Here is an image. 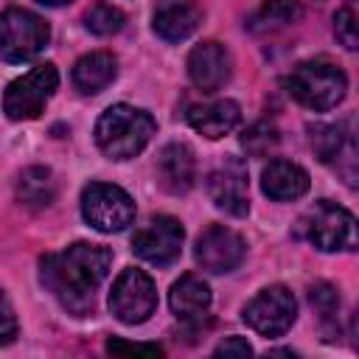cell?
I'll use <instances>...</instances> for the list:
<instances>
[{"label": "cell", "instance_id": "6da1fadb", "mask_svg": "<svg viewBox=\"0 0 359 359\" xmlns=\"http://www.w3.org/2000/svg\"><path fill=\"white\" fill-rule=\"evenodd\" d=\"M112 264V250L101 244L76 241L62 252H48L39 261L42 286L76 317H84L93 309L95 292L107 278Z\"/></svg>", "mask_w": 359, "mask_h": 359}, {"label": "cell", "instance_id": "7a4b0ae2", "mask_svg": "<svg viewBox=\"0 0 359 359\" xmlns=\"http://www.w3.org/2000/svg\"><path fill=\"white\" fill-rule=\"evenodd\" d=\"M157 132L154 118L146 109L129 104H112L95 123V143L109 160H129L146 149Z\"/></svg>", "mask_w": 359, "mask_h": 359}, {"label": "cell", "instance_id": "3957f363", "mask_svg": "<svg viewBox=\"0 0 359 359\" xmlns=\"http://www.w3.org/2000/svg\"><path fill=\"white\" fill-rule=\"evenodd\" d=\"M286 90L306 109L325 112L345 98L348 76L342 73V67H337L328 59H306L297 62L286 76Z\"/></svg>", "mask_w": 359, "mask_h": 359}, {"label": "cell", "instance_id": "277c9868", "mask_svg": "<svg viewBox=\"0 0 359 359\" xmlns=\"http://www.w3.org/2000/svg\"><path fill=\"white\" fill-rule=\"evenodd\" d=\"M300 233L323 252H339V250H356V219L351 210L320 199L303 219Z\"/></svg>", "mask_w": 359, "mask_h": 359}, {"label": "cell", "instance_id": "5b68a950", "mask_svg": "<svg viewBox=\"0 0 359 359\" xmlns=\"http://www.w3.org/2000/svg\"><path fill=\"white\" fill-rule=\"evenodd\" d=\"M50 39L48 22L28 8H6L0 14V56L6 62L34 59Z\"/></svg>", "mask_w": 359, "mask_h": 359}, {"label": "cell", "instance_id": "8992f818", "mask_svg": "<svg viewBox=\"0 0 359 359\" xmlns=\"http://www.w3.org/2000/svg\"><path fill=\"white\" fill-rule=\"evenodd\" d=\"M81 216L98 233H121L135 219V202L112 182H90L81 191Z\"/></svg>", "mask_w": 359, "mask_h": 359}, {"label": "cell", "instance_id": "52a82bcc", "mask_svg": "<svg viewBox=\"0 0 359 359\" xmlns=\"http://www.w3.org/2000/svg\"><path fill=\"white\" fill-rule=\"evenodd\" d=\"M59 87V73L50 62L36 65L34 70H28L25 76L14 79L3 95V112L11 121H34L39 118V112L45 109L48 98L56 93Z\"/></svg>", "mask_w": 359, "mask_h": 359}, {"label": "cell", "instance_id": "ba28073f", "mask_svg": "<svg viewBox=\"0 0 359 359\" xmlns=\"http://www.w3.org/2000/svg\"><path fill=\"white\" fill-rule=\"evenodd\" d=\"M157 309V289H154V280L137 269V266H126L115 283H112V292H109V311L126 323V325H137V323H146Z\"/></svg>", "mask_w": 359, "mask_h": 359}, {"label": "cell", "instance_id": "9c48e42d", "mask_svg": "<svg viewBox=\"0 0 359 359\" xmlns=\"http://www.w3.org/2000/svg\"><path fill=\"white\" fill-rule=\"evenodd\" d=\"M294 317H297V300L280 283L261 289L244 306V323L252 331H258L261 337H280V334H286L292 328Z\"/></svg>", "mask_w": 359, "mask_h": 359}, {"label": "cell", "instance_id": "30bf717a", "mask_svg": "<svg viewBox=\"0 0 359 359\" xmlns=\"http://www.w3.org/2000/svg\"><path fill=\"white\" fill-rule=\"evenodd\" d=\"M182 238H185V230L174 216H151L135 233L132 250H135L137 258H143L154 266H168L171 261L180 258Z\"/></svg>", "mask_w": 359, "mask_h": 359}, {"label": "cell", "instance_id": "8fae6325", "mask_svg": "<svg viewBox=\"0 0 359 359\" xmlns=\"http://www.w3.org/2000/svg\"><path fill=\"white\" fill-rule=\"evenodd\" d=\"M244 252H247L244 238L236 230L224 227V224L205 227L199 233V238H196V247H194L196 264L202 269H208V272H216V275L233 272L244 261Z\"/></svg>", "mask_w": 359, "mask_h": 359}, {"label": "cell", "instance_id": "7c38bea8", "mask_svg": "<svg viewBox=\"0 0 359 359\" xmlns=\"http://www.w3.org/2000/svg\"><path fill=\"white\" fill-rule=\"evenodd\" d=\"M247 165L236 157H227L219 168L210 171L208 177V196L210 202L230 213V216H244L250 210V196H247Z\"/></svg>", "mask_w": 359, "mask_h": 359}, {"label": "cell", "instance_id": "4fadbf2b", "mask_svg": "<svg viewBox=\"0 0 359 359\" xmlns=\"http://www.w3.org/2000/svg\"><path fill=\"white\" fill-rule=\"evenodd\" d=\"M233 73V65H230V53L224 45L208 39V42H199L191 56H188V76L194 81L196 90L202 93H216L227 84Z\"/></svg>", "mask_w": 359, "mask_h": 359}, {"label": "cell", "instance_id": "5bb4252c", "mask_svg": "<svg viewBox=\"0 0 359 359\" xmlns=\"http://www.w3.org/2000/svg\"><path fill=\"white\" fill-rule=\"evenodd\" d=\"M202 22V8L196 0H157L154 8V34L165 42L188 39Z\"/></svg>", "mask_w": 359, "mask_h": 359}, {"label": "cell", "instance_id": "9a60e30c", "mask_svg": "<svg viewBox=\"0 0 359 359\" xmlns=\"http://www.w3.org/2000/svg\"><path fill=\"white\" fill-rule=\"evenodd\" d=\"M196 180V160L185 143H168L157 157V182L168 194H188Z\"/></svg>", "mask_w": 359, "mask_h": 359}, {"label": "cell", "instance_id": "2e32d148", "mask_svg": "<svg viewBox=\"0 0 359 359\" xmlns=\"http://www.w3.org/2000/svg\"><path fill=\"white\" fill-rule=\"evenodd\" d=\"M241 121V109L236 101L230 98H219V101H208V104H196L188 109V123L205 135L208 140H219L227 132H233Z\"/></svg>", "mask_w": 359, "mask_h": 359}, {"label": "cell", "instance_id": "e0dca14e", "mask_svg": "<svg viewBox=\"0 0 359 359\" xmlns=\"http://www.w3.org/2000/svg\"><path fill=\"white\" fill-rule=\"evenodd\" d=\"M261 191L275 202H292L300 199L309 191V174L297 163L289 160H272L261 171Z\"/></svg>", "mask_w": 359, "mask_h": 359}, {"label": "cell", "instance_id": "ac0fdd59", "mask_svg": "<svg viewBox=\"0 0 359 359\" xmlns=\"http://www.w3.org/2000/svg\"><path fill=\"white\" fill-rule=\"evenodd\" d=\"M168 306L185 325H199L210 309V289L202 278L182 275L168 292Z\"/></svg>", "mask_w": 359, "mask_h": 359}, {"label": "cell", "instance_id": "d6986e66", "mask_svg": "<svg viewBox=\"0 0 359 359\" xmlns=\"http://www.w3.org/2000/svg\"><path fill=\"white\" fill-rule=\"evenodd\" d=\"M118 76V59L109 50H93L81 56L73 67V84L84 95H95L104 87H109Z\"/></svg>", "mask_w": 359, "mask_h": 359}, {"label": "cell", "instance_id": "ffe728a7", "mask_svg": "<svg viewBox=\"0 0 359 359\" xmlns=\"http://www.w3.org/2000/svg\"><path fill=\"white\" fill-rule=\"evenodd\" d=\"M311 149L328 165H337L339 160H348V165L356 163L353 135L345 129V123H317V126H311Z\"/></svg>", "mask_w": 359, "mask_h": 359}, {"label": "cell", "instance_id": "44dd1931", "mask_svg": "<svg viewBox=\"0 0 359 359\" xmlns=\"http://www.w3.org/2000/svg\"><path fill=\"white\" fill-rule=\"evenodd\" d=\"M17 199L34 210L48 208L56 199V180H53L50 168H45V165L25 168L17 180Z\"/></svg>", "mask_w": 359, "mask_h": 359}, {"label": "cell", "instance_id": "7402d4cb", "mask_svg": "<svg viewBox=\"0 0 359 359\" xmlns=\"http://www.w3.org/2000/svg\"><path fill=\"white\" fill-rule=\"evenodd\" d=\"M300 14H303L300 0H266L255 11V17L250 20V28H255V31H272V28L297 22Z\"/></svg>", "mask_w": 359, "mask_h": 359}, {"label": "cell", "instance_id": "603a6c76", "mask_svg": "<svg viewBox=\"0 0 359 359\" xmlns=\"http://www.w3.org/2000/svg\"><path fill=\"white\" fill-rule=\"evenodd\" d=\"M126 17L121 8L109 6V3H95L87 14H84V25L87 31H93L95 36H109V34H118L123 28Z\"/></svg>", "mask_w": 359, "mask_h": 359}, {"label": "cell", "instance_id": "cb8c5ba5", "mask_svg": "<svg viewBox=\"0 0 359 359\" xmlns=\"http://www.w3.org/2000/svg\"><path fill=\"white\" fill-rule=\"evenodd\" d=\"M309 300L314 311L320 314L323 325H337V311H339V294L331 283H314L309 292Z\"/></svg>", "mask_w": 359, "mask_h": 359}, {"label": "cell", "instance_id": "d4e9b609", "mask_svg": "<svg viewBox=\"0 0 359 359\" xmlns=\"http://www.w3.org/2000/svg\"><path fill=\"white\" fill-rule=\"evenodd\" d=\"M241 146L250 151V154H266L269 149H275L278 146V129L272 126V123H255V126H250L247 132H244V137H241Z\"/></svg>", "mask_w": 359, "mask_h": 359}, {"label": "cell", "instance_id": "484cf974", "mask_svg": "<svg viewBox=\"0 0 359 359\" xmlns=\"http://www.w3.org/2000/svg\"><path fill=\"white\" fill-rule=\"evenodd\" d=\"M334 34H337V39H339L348 50H356L359 34H356V14H353V8L342 6V8L334 14Z\"/></svg>", "mask_w": 359, "mask_h": 359}, {"label": "cell", "instance_id": "4316f807", "mask_svg": "<svg viewBox=\"0 0 359 359\" xmlns=\"http://www.w3.org/2000/svg\"><path fill=\"white\" fill-rule=\"evenodd\" d=\"M107 351L109 353H118V356H132V353H146V356H163V348L160 345H143V342H123V339H109L107 342Z\"/></svg>", "mask_w": 359, "mask_h": 359}, {"label": "cell", "instance_id": "83f0119b", "mask_svg": "<svg viewBox=\"0 0 359 359\" xmlns=\"http://www.w3.org/2000/svg\"><path fill=\"white\" fill-rule=\"evenodd\" d=\"M14 337H17V314L8 303V297L0 292V345L14 342Z\"/></svg>", "mask_w": 359, "mask_h": 359}, {"label": "cell", "instance_id": "f1b7e54d", "mask_svg": "<svg viewBox=\"0 0 359 359\" xmlns=\"http://www.w3.org/2000/svg\"><path fill=\"white\" fill-rule=\"evenodd\" d=\"M250 353H252V348H250V342L241 339V337H227V339L213 351V356H250Z\"/></svg>", "mask_w": 359, "mask_h": 359}, {"label": "cell", "instance_id": "f546056e", "mask_svg": "<svg viewBox=\"0 0 359 359\" xmlns=\"http://www.w3.org/2000/svg\"><path fill=\"white\" fill-rule=\"evenodd\" d=\"M42 6H67V3H73V0H39Z\"/></svg>", "mask_w": 359, "mask_h": 359}]
</instances>
